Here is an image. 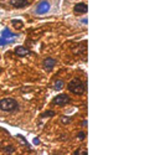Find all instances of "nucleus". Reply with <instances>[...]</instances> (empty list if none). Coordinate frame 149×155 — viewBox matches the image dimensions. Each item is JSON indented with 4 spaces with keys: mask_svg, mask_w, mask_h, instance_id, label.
I'll return each mask as SVG.
<instances>
[{
    "mask_svg": "<svg viewBox=\"0 0 149 155\" xmlns=\"http://www.w3.org/2000/svg\"><path fill=\"white\" fill-rule=\"evenodd\" d=\"M68 91L76 96H82L86 92V83H83L80 78H73L67 84Z\"/></svg>",
    "mask_w": 149,
    "mask_h": 155,
    "instance_id": "f257e3e1",
    "label": "nucleus"
},
{
    "mask_svg": "<svg viewBox=\"0 0 149 155\" xmlns=\"http://www.w3.org/2000/svg\"><path fill=\"white\" fill-rule=\"evenodd\" d=\"M19 103L14 98H4L0 101V109L3 112H9V113H14L19 110Z\"/></svg>",
    "mask_w": 149,
    "mask_h": 155,
    "instance_id": "f03ea898",
    "label": "nucleus"
},
{
    "mask_svg": "<svg viewBox=\"0 0 149 155\" xmlns=\"http://www.w3.org/2000/svg\"><path fill=\"white\" fill-rule=\"evenodd\" d=\"M70 102H71V98H70L68 94H58L52 99V103L55 106H58V107H64V106L68 104Z\"/></svg>",
    "mask_w": 149,
    "mask_h": 155,
    "instance_id": "7ed1b4c3",
    "label": "nucleus"
},
{
    "mask_svg": "<svg viewBox=\"0 0 149 155\" xmlns=\"http://www.w3.org/2000/svg\"><path fill=\"white\" fill-rule=\"evenodd\" d=\"M56 63H57V61H56L55 58H52V57H46V58L44 60L42 66H44V68H45L47 72H51V71L54 70V67L56 66Z\"/></svg>",
    "mask_w": 149,
    "mask_h": 155,
    "instance_id": "20e7f679",
    "label": "nucleus"
},
{
    "mask_svg": "<svg viewBox=\"0 0 149 155\" xmlns=\"http://www.w3.org/2000/svg\"><path fill=\"white\" fill-rule=\"evenodd\" d=\"M87 11H88V6H87V4H84V3H77L73 8V12L76 15L86 14Z\"/></svg>",
    "mask_w": 149,
    "mask_h": 155,
    "instance_id": "39448f33",
    "label": "nucleus"
},
{
    "mask_svg": "<svg viewBox=\"0 0 149 155\" xmlns=\"http://www.w3.org/2000/svg\"><path fill=\"white\" fill-rule=\"evenodd\" d=\"M29 4H30L29 0H10V5L16 9H22L25 6H28Z\"/></svg>",
    "mask_w": 149,
    "mask_h": 155,
    "instance_id": "423d86ee",
    "label": "nucleus"
},
{
    "mask_svg": "<svg viewBox=\"0 0 149 155\" xmlns=\"http://www.w3.org/2000/svg\"><path fill=\"white\" fill-rule=\"evenodd\" d=\"M50 8L51 6H50V4L47 2H41L36 9V14H45V12H47L50 10Z\"/></svg>",
    "mask_w": 149,
    "mask_h": 155,
    "instance_id": "0eeeda50",
    "label": "nucleus"
},
{
    "mask_svg": "<svg viewBox=\"0 0 149 155\" xmlns=\"http://www.w3.org/2000/svg\"><path fill=\"white\" fill-rule=\"evenodd\" d=\"M14 52H15V55H18L20 57H24V56H28L30 54V51L26 47H24V46H18Z\"/></svg>",
    "mask_w": 149,
    "mask_h": 155,
    "instance_id": "6e6552de",
    "label": "nucleus"
},
{
    "mask_svg": "<svg viewBox=\"0 0 149 155\" xmlns=\"http://www.w3.org/2000/svg\"><path fill=\"white\" fill-rule=\"evenodd\" d=\"M2 36L4 38H12V37H18V34H14V32H10V30L8 28H5L2 32Z\"/></svg>",
    "mask_w": 149,
    "mask_h": 155,
    "instance_id": "1a4fd4ad",
    "label": "nucleus"
},
{
    "mask_svg": "<svg viewBox=\"0 0 149 155\" xmlns=\"http://www.w3.org/2000/svg\"><path fill=\"white\" fill-rule=\"evenodd\" d=\"M64 86H65V82L62 81V80H58V81L55 82V84H54V89H55V91H61V89L64 88Z\"/></svg>",
    "mask_w": 149,
    "mask_h": 155,
    "instance_id": "9d476101",
    "label": "nucleus"
},
{
    "mask_svg": "<svg viewBox=\"0 0 149 155\" xmlns=\"http://www.w3.org/2000/svg\"><path fill=\"white\" fill-rule=\"evenodd\" d=\"M55 115V112L54 110H47V112H45V113H42L41 115H40V118H47V117H54Z\"/></svg>",
    "mask_w": 149,
    "mask_h": 155,
    "instance_id": "9b49d317",
    "label": "nucleus"
},
{
    "mask_svg": "<svg viewBox=\"0 0 149 155\" xmlns=\"http://www.w3.org/2000/svg\"><path fill=\"white\" fill-rule=\"evenodd\" d=\"M11 22H12V25H14V26H15L16 29H21V28L24 26L22 21H20V20H12Z\"/></svg>",
    "mask_w": 149,
    "mask_h": 155,
    "instance_id": "f8f14e48",
    "label": "nucleus"
},
{
    "mask_svg": "<svg viewBox=\"0 0 149 155\" xmlns=\"http://www.w3.org/2000/svg\"><path fill=\"white\" fill-rule=\"evenodd\" d=\"M4 151H5L6 154H12V153L15 151V148L12 147V145H8V147L4 148Z\"/></svg>",
    "mask_w": 149,
    "mask_h": 155,
    "instance_id": "ddd939ff",
    "label": "nucleus"
},
{
    "mask_svg": "<svg viewBox=\"0 0 149 155\" xmlns=\"http://www.w3.org/2000/svg\"><path fill=\"white\" fill-rule=\"evenodd\" d=\"M10 42H11V40H8V38H4V37L0 38V46H5V45H8Z\"/></svg>",
    "mask_w": 149,
    "mask_h": 155,
    "instance_id": "4468645a",
    "label": "nucleus"
},
{
    "mask_svg": "<svg viewBox=\"0 0 149 155\" xmlns=\"http://www.w3.org/2000/svg\"><path fill=\"white\" fill-rule=\"evenodd\" d=\"M71 120H72V118H68V117H62L61 118V122L64 123V124H68Z\"/></svg>",
    "mask_w": 149,
    "mask_h": 155,
    "instance_id": "2eb2a0df",
    "label": "nucleus"
},
{
    "mask_svg": "<svg viewBox=\"0 0 149 155\" xmlns=\"http://www.w3.org/2000/svg\"><path fill=\"white\" fill-rule=\"evenodd\" d=\"M74 155H87V150H77L74 151Z\"/></svg>",
    "mask_w": 149,
    "mask_h": 155,
    "instance_id": "dca6fc26",
    "label": "nucleus"
},
{
    "mask_svg": "<svg viewBox=\"0 0 149 155\" xmlns=\"http://www.w3.org/2000/svg\"><path fill=\"white\" fill-rule=\"evenodd\" d=\"M86 137H87V133H86V132H80V133H78V139L82 140V139H84Z\"/></svg>",
    "mask_w": 149,
    "mask_h": 155,
    "instance_id": "f3484780",
    "label": "nucleus"
},
{
    "mask_svg": "<svg viewBox=\"0 0 149 155\" xmlns=\"http://www.w3.org/2000/svg\"><path fill=\"white\" fill-rule=\"evenodd\" d=\"M34 144L35 145H39L40 144V139L39 138H34Z\"/></svg>",
    "mask_w": 149,
    "mask_h": 155,
    "instance_id": "a211bd4d",
    "label": "nucleus"
},
{
    "mask_svg": "<svg viewBox=\"0 0 149 155\" xmlns=\"http://www.w3.org/2000/svg\"><path fill=\"white\" fill-rule=\"evenodd\" d=\"M81 124H82V127H87V120H86V119H84V120H82V123H81Z\"/></svg>",
    "mask_w": 149,
    "mask_h": 155,
    "instance_id": "6ab92c4d",
    "label": "nucleus"
},
{
    "mask_svg": "<svg viewBox=\"0 0 149 155\" xmlns=\"http://www.w3.org/2000/svg\"><path fill=\"white\" fill-rule=\"evenodd\" d=\"M81 22H82V24H87V19H83Z\"/></svg>",
    "mask_w": 149,
    "mask_h": 155,
    "instance_id": "aec40b11",
    "label": "nucleus"
}]
</instances>
